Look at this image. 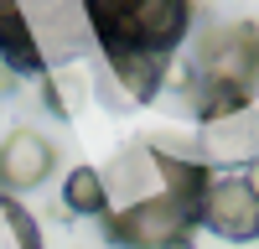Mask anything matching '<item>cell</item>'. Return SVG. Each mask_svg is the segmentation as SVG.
Returning <instances> with one entry per match:
<instances>
[{"label":"cell","instance_id":"52a82bcc","mask_svg":"<svg viewBox=\"0 0 259 249\" xmlns=\"http://www.w3.org/2000/svg\"><path fill=\"white\" fill-rule=\"evenodd\" d=\"M202 151L212 161H249L259 156V114L254 109H233L218 119H202Z\"/></svg>","mask_w":259,"mask_h":249},{"label":"cell","instance_id":"277c9868","mask_svg":"<svg viewBox=\"0 0 259 249\" xmlns=\"http://www.w3.org/2000/svg\"><path fill=\"white\" fill-rule=\"evenodd\" d=\"M202 228L228 244H254L259 239V192L244 177H212L207 202H202Z\"/></svg>","mask_w":259,"mask_h":249},{"label":"cell","instance_id":"5b68a950","mask_svg":"<svg viewBox=\"0 0 259 249\" xmlns=\"http://www.w3.org/2000/svg\"><path fill=\"white\" fill-rule=\"evenodd\" d=\"M52 166H57V151H52L47 135L11 130L6 140H0V192H11V197L36 192V187L52 177Z\"/></svg>","mask_w":259,"mask_h":249},{"label":"cell","instance_id":"3957f363","mask_svg":"<svg viewBox=\"0 0 259 249\" xmlns=\"http://www.w3.org/2000/svg\"><path fill=\"white\" fill-rule=\"evenodd\" d=\"M99 223H104V239L119 249H192V239L202 228V197H187L177 187H166L161 177L150 192L119 197Z\"/></svg>","mask_w":259,"mask_h":249},{"label":"cell","instance_id":"30bf717a","mask_svg":"<svg viewBox=\"0 0 259 249\" xmlns=\"http://www.w3.org/2000/svg\"><path fill=\"white\" fill-rule=\"evenodd\" d=\"M239 177H244L254 192H259V156H249V161H244V172H239Z\"/></svg>","mask_w":259,"mask_h":249},{"label":"cell","instance_id":"7a4b0ae2","mask_svg":"<svg viewBox=\"0 0 259 249\" xmlns=\"http://www.w3.org/2000/svg\"><path fill=\"white\" fill-rule=\"evenodd\" d=\"M182 94H187V109L197 119L249 109L259 99V21L207 26L187 52Z\"/></svg>","mask_w":259,"mask_h":249},{"label":"cell","instance_id":"9c48e42d","mask_svg":"<svg viewBox=\"0 0 259 249\" xmlns=\"http://www.w3.org/2000/svg\"><path fill=\"white\" fill-rule=\"evenodd\" d=\"M0 249H41V228L31 208H21L11 192H0Z\"/></svg>","mask_w":259,"mask_h":249},{"label":"cell","instance_id":"8992f818","mask_svg":"<svg viewBox=\"0 0 259 249\" xmlns=\"http://www.w3.org/2000/svg\"><path fill=\"white\" fill-rule=\"evenodd\" d=\"M0 62L11 73H41L47 68V52L36 42V26L21 0H0Z\"/></svg>","mask_w":259,"mask_h":249},{"label":"cell","instance_id":"6da1fadb","mask_svg":"<svg viewBox=\"0 0 259 249\" xmlns=\"http://www.w3.org/2000/svg\"><path fill=\"white\" fill-rule=\"evenodd\" d=\"M78 11L130 104H150L192 36L197 0H78Z\"/></svg>","mask_w":259,"mask_h":249},{"label":"cell","instance_id":"ba28073f","mask_svg":"<svg viewBox=\"0 0 259 249\" xmlns=\"http://www.w3.org/2000/svg\"><path fill=\"white\" fill-rule=\"evenodd\" d=\"M62 208L78 213V218H104V213L114 208L109 182H104L99 166H73V172L62 177Z\"/></svg>","mask_w":259,"mask_h":249}]
</instances>
